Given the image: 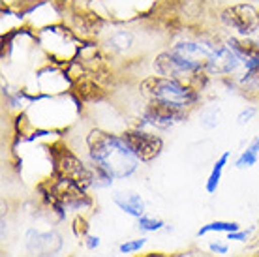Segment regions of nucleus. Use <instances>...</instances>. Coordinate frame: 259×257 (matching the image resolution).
Wrapping results in <instances>:
<instances>
[{"mask_svg": "<svg viewBox=\"0 0 259 257\" xmlns=\"http://www.w3.org/2000/svg\"><path fill=\"white\" fill-rule=\"evenodd\" d=\"M113 205L117 206L118 210L130 218H141L143 214L147 212V203L141 197V193L134 192V190H117L113 192Z\"/></svg>", "mask_w": 259, "mask_h": 257, "instance_id": "obj_10", "label": "nucleus"}, {"mask_svg": "<svg viewBox=\"0 0 259 257\" xmlns=\"http://www.w3.org/2000/svg\"><path fill=\"white\" fill-rule=\"evenodd\" d=\"M239 87L248 96H253V94L259 96V64L250 70H244V73L239 79Z\"/></svg>", "mask_w": 259, "mask_h": 257, "instance_id": "obj_18", "label": "nucleus"}, {"mask_svg": "<svg viewBox=\"0 0 259 257\" xmlns=\"http://www.w3.org/2000/svg\"><path fill=\"white\" fill-rule=\"evenodd\" d=\"M222 111L218 105H205L199 111V124L205 130H214L220 126Z\"/></svg>", "mask_w": 259, "mask_h": 257, "instance_id": "obj_19", "label": "nucleus"}, {"mask_svg": "<svg viewBox=\"0 0 259 257\" xmlns=\"http://www.w3.org/2000/svg\"><path fill=\"white\" fill-rule=\"evenodd\" d=\"M252 257H259V248H255V250H253V255Z\"/></svg>", "mask_w": 259, "mask_h": 257, "instance_id": "obj_28", "label": "nucleus"}, {"mask_svg": "<svg viewBox=\"0 0 259 257\" xmlns=\"http://www.w3.org/2000/svg\"><path fill=\"white\" fill-rule=\"evenodd\" d=\"M134 45H136V36L132 30H126V28L113 30L105 38V47L115 55H126L134 49Z\"/></svg>", "mask_w": 259, "mask_h": 257, "instance_id": "obj_13", "label": "nucleus"}, {"mask_svg": "<svg viewBox=\"0 0 259 257\" xmlns=\"http://www.w3.org/2000/svg\"><path fill=\"white\" fill-rule=\"evenodd\" d=\"M240 227L242 225L239 222H235V220H212V222H207L205 225H201L197 233H195V237L205 238L208 235H224L226 237L227 233L239 231Z\"/></svg>", "mask_w": 259, "mask_h": 257, "instance_id": "obj_14", "label": "nucleus"}, {"mask_svg": "<svg viewBox=\"0 0 259 257\" xmlns=\"http://www.w3.org/2000/svg\"><path fill=\"white\" fill-rule=\"evenodd\" d=\"M70 231L71 235L79 240H83L87 235H91V222H89V216L87 214H77L73 216L70 222Z\"/></svg>", "mask_w": 259, "mask_h": 257, "instance_id": "obj_21", "label": "nucleus"}, {"mask_svg": "<svg viewBox=\"0 0 259 257\" xmlns=\"http://www.w3.org/2000/svg\"><path fill=\"white\" fill-rule=\"evenodd\" d=\"M257 13H259V8H257Z\"/></svg>", "mask_w": 259, "mask_h": 257, "instance_id": "obj_29", "label": "nucleus"}, {"mask_svg": "<svg viewBox=\"0 0 259 257\" xmlns=\"http://www.w3.org/2000/svg\"><path fill=\"white\" fill-rule=\"evenodd\" d=\"M136 229L141 235H156V233H162L167 229V224H165V220H162L160 216H154V214H149L145 212L141 218L136 220Z\"/></svg>", "mask_w": 259, "mask_h": 257, "instance_id": "obj_16", "label": "nucleus"}, {"mask_svg": "<svg viewBox=\"0 0 259 257\" xmlns=\"http://www.w3.org/2000/svg\"><path fill=\"white\" fill-rule=\"evenodd\" d=\"M149 242L150 240L147 235H141V237H136V238H126V240H122V242L118 244L117 251L124 257L139 255V253H143V251L147 250Z\"/></svg>", "mask_w": 259, "mask_h": 257, "instance_id": "obj_17", "label": "nucleus"}, {"mask_svg": "<svg viewBox=\"0 0 259 257\" xmlns=\"http://www.w3.org/2000/svg\"><path fill=\"white\" fill-rule=\"evenodd\" d=\"M139 94L147 100H160V102L175 103L181 105L184 109L194 111L199 107L201 100H203V92L192 89L190 84L177 81L171 77H163V75H147L139 83Z\"/></svg>", "mask_w": 259, "mask_h": 257, "instance_id": "obj_2", "label": "nucleus"}, {"mask_svg": "<svg viewBox=\"0 0 259 257\" xmlns=\"http://www.w3.org/2000/svg\"><path fill=\"white\" fill-rule=\"evenodd\" d=\"M218 19L226 28L235 30L239 36H253L259 32V13L257 8L250 2H239L226 6L218 13Z\"/></svg>", "mask_w": 259, "mask_h": 257, "instance_id": "obj_7", "label": "nucleus"}, {"mask_svg": "<svg viewBox=\"0 0 259 257\" xmlns=\"http://www.w3.org/2000/svg\"><path fill=\"white\" fill-rule=\"evenodd\" d=\"M64 248L66 240L57 227H28L23 235L25 257H59L62 255Z\"/></svg>", "mask_w": 259, "mask_h": 257, "instance_id": "obj_5", "label": "nucleus"}, {"mask_svg": "<svg viewBox=\"0 0 259 257\" xmlns=\"http://www.w3.org/2000/svg\"><path fill=\"white\" fill-rule=\"evenodd\" d=\"M71 94L77 98L79 103H100L107 98V89L96 77H92L89 71L70 79Z\"/></svg>", "mask_w": 259, "mask_h": 257, "instance_id": "obj_8", "label": "nucleus"}, {"mask_svg": "<svg viewBox=\"0 0 259 257\" xmlns=\"http://www.w3.org/2000/svg\"><path fill=\"white\" fill-rule=\"evenodd\" d=\"M81 244H83L84 250L89 251H96L102 248V237L100 235H94V233H91V235H87V237L81 240Z\"/></svg>", "mask_w": 259, "mask_h": 257, "instance_id": "obj_25", "label": "nucleus"}, {"mask_svg": "<svg viewBox=\"0 0 259 257\" xmlns=\"http://www.w3.org/2000/svg\"><path fill=\"white\" fill-rule=\"evenodd\" d=\"M190 113L192 111L184 109L181 105H175V103L147 100L141 111V116H139V122L134 126L147 130H171L182 124L184 120H188Z\"/></svg>", "mask_w": 259, "mask_h": 257, "instance_id": "obj_4", "label": "nucleus"}, {"mask_svg": "<svg viewBox=\"0 0 259 257\" xmlns=\"http://www.w3.org/2000/svg\"><path fill=\"white\" fill-rule=\"evenodd\" d=\"M257 115H259V107H255V105H246V107H242V109L237 113V124H239V126H248Z\"/></svg>", "mask_w": 259, "mask_h": 257, "instance_id": "obj_24", "label": "nucleus"}, {"mask_svg": "<svg viewBox=\"0 0 259 257\" xmlns=\"http://www.w3.org/2000/svg\"><path fill=\"white\" fill-rule=\"evenodd\" d=\"M87 160L109 171L115 180H126L139 171L141 161L126 145L120 134L104 128H91L84 135Z\"/></svg>", "mask_w": 259, "mask_h": 257, "instance_id": "obj_1", "label": "nucleus"}, {"mask_svg": "<svg viewBox=\"0 0 259 257\" xmlns=\"http://www.w3.org/2000/svg\"><path fill=\"white\" fill-rule=\"evenodd\" d=\"M49 160H51V173L68 179L79 186L92 190V169L91 161L83 160L81 156L68 147L64 141H57L49 145Z\"/></svg>", "mask_w": 259, "mask_h": 257, "instance_id": "obj_3", "label": "nucleus"}, {"mask_svg": "<svg viewBox=\"0 0 259 257\" xmlns=\"http://www.w3.org/2000/svg\"><path fill=\"white\" fill-rule=\"evenodd\" d=\"M259 161V135H255L246 147L240 150V154L235 158L237 169H252Z\"/></svg>", "mask_w": 259, "mask_h": 257, "instance_id": "obj_15", "label": "nucleus"}, {"mask_svg": "<svg viewBox=\"0 0 259 257\" xmlns=\"http://www.w3.org/2000/svg\"><path fill=\"white\" fill-rule=\"evenodd\" d=\"M92 169V190H107L115 184V177L105 171L104 167H100L96 163H91Z\"/></svg>", "mask_w": 259, "mask_h": 257, "instance_id": "obj_20", "label": "nucleus"}, {"mask_svg": "<svg viewBox=\"0 0 259 257\" xmlns=\"http://www.w3.org/2000/svg\"><path fill=\"white\" fill-rule=\"evenodd\" d=\"M120 135H122L126 145L132 148V152L136 154V158L141 163H152V161L162 156L163 139L152 130L132 126V128L124 130Z\"/></svg>", "mask_w": 259, "mask_h": 257, "instance_id": "obj_6", "label": "nucleus"}, {"mask_svg": "<svg viewBox=\"0 0 259 257\" xmlns=\"http://www.w3.org/2000/svg\"><path fill=\"white\" fill-rule=\"evenodd\" d=\"M252 248L255 250V248H259V235L255 237V242H252Z\"/></svg>", "mask_w": 259, "mask_h": 257, "instance_id": "obj_27", "label": "nucleus"}, {"mask_svg": "<svg viewBox=\"0 0 259 257\" xmlns=\"http://www.w3.org/2000/svg\"><path fill=\"white\" fill-rule=\"evenodd\" d=\"M240 66H242V60L237 57V53L227 44H218L212 53V57H210V60H208L207 70L210 75L231 77Z\"/></svg>", "mask_w": 259, "mask_h": 257, "instance_id": "obj_9", "label": "nucleus"}, {"mask_svg": "<svg viewBox=\"0 0 259 257\" xmlns=\"http://www.w3.org/2000/svg\"><path fill=\"white\" fill-rule=\"evenodd\" d=\"M207 251L210 257H227L229 251H231V242L224 238H214V240H208L207 242Z\"/></svg>", "mask_w": 259, "mask_h": 257, "instance_id": "obj_22", "label": "nucleus"}, {"mask_svg": "<svg viewBox=\"0 0 259 257\" xmlns=\"http://www.w3.org/2000/svg\"><path fill=\"white\" fill-rule=\"evenodd\" d=\"M71 25H73V30L79 32L81 36H84V38H94V36H98V34L104 30L105 21L96 12L77 10V12L71 15Z\"/></svg>", "mask_w": 259, "mask_h": 257, "instance_id": "obj_11", "label": "nucleus"}, {"mask_svg": "<svg viewBox=\"0 0 259 257\" xmlns=\"http://www.w3.org/2000/svg\"><path fill=\"white\" fill-rule=\"evenodd\" d=\"M134 257H179V251H175V253H165V251H149V253L134 255Z\"/></svg>", "mask_w": 259, "mask_h": 257, "instance_id": "obj_26", "label": "nucleus"}, {"mask_svg": "<svg viewBox=\"0 0 259 257\" xmlns=\"http://www.w3.org/2000/svg\"><path fill=\"white\" fill-rule=\"evenodd\" d=\"M255 231H257V227H240L239 231L227 233L226 238L229 240V242H239V244H250V242H253Z\"/></svg>", "mask_w": 259, "mask_h": 257, "instance_id": "obj_23", "label": "nucleus"}, {"mask_svg": "<svg viewBox=\"0 0 259 257\" xmlns=\"http://www.w3.org/2000/svg\"><path fill=\"white\" fill-rule=\"evenodd\" d=\"M229 160H231V150H226V152H222V154L216 158V161L212 163V167H210V171H208V175H207V180H205V192H207L208 195H214V193L218 192Z\"/></svg>", "mask_w": 259, "mask_h": 257, "instance_id": "obj_12", "label": "nucleus"}]
</instances>
